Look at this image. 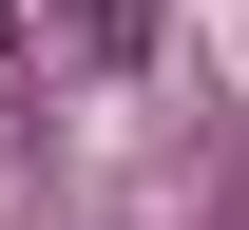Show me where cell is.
<instances>
[{"label":"cell","instance_id":"1","mask_svg":"<svg viewBox=\"0 0 249 230\" xmlns=\"http://www.w3.org/2000/svg\"><path fill=\"white\" fill-rule=\"evenodd\" d=\"M77 38L96 58H154V0H77Z\"/></svg>","mask_w":249,"mask_h":230},{"label":"cell","instance_id":"2","mask_svg":"<svg viewBox=\"0 0 249 230\" xmlns=\"http://www.w3.org/2000/svg\"><path fill=\"white\" fill-rule=\"evenodd\" d=\"M0 58H19V0H0Z\"/></svg>","mask_w":249,"mask_h":230}]
</instances>
